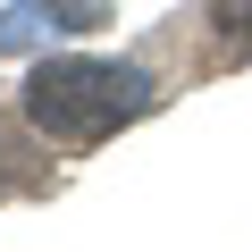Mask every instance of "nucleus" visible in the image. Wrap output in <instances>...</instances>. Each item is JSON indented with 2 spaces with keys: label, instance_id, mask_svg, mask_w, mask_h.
<instances>
[{
  "label": "nucleus",
  "instance_id": "nucleus-1",
  "mask_svg": "<svg viewBox=\"0 0 252 252\" xmlns=\"http://www.w3.org/2000/svg\"><path fill=\"white\" fill-rule=\"evenodd\" d=\"M143 109H152V76L143 67H109V59H42L17 84L26 135L51 143V152H93Z\"/></svg>",
  "mask_w": 252,
  "mask_h": 252
}]
</instances>
